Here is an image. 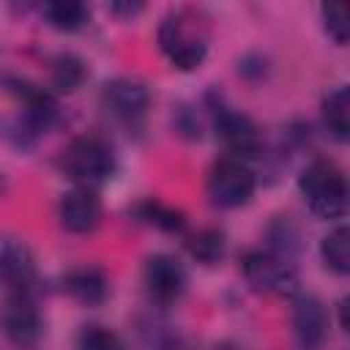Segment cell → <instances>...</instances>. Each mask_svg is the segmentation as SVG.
Here are the masks:
<instances>
[{"label":"cell","mask_w":350,"mask_h":350,"mask_svg":"<svg viewBox=\"0 0 350 350\" xmlns=\"http://www.w3.org/2000/svg\"><path fill=\"white\" fill-rule=\"evenodd\" d=\"M57 164H60L63 175L71 178L77 186L96 191V186L109 180L115 172V150L104 137L82 134V137H74L60 150Z\"/></svg>","instance_id":"cell-3"},{"label":"cell","mask_w":350,"mask_h":350,"mask_svg":"<svg viewBox=\"0 0 350 350\" xmlns=\"http://www.w3.org/2000/svg\"><path fill=\"white\" fill-rule=\"evenodd\" d=\"M77 350H129V347L115 331L104 325H85L77 339Z\"/></svg>","instance_id":"cell-20"},{"label":"cell","mask_w":350,"mask_h":350,"mask_svg":"<svg viewBox=\"0 0 350 350\" xmlns=\"http://www.w3.org/2000/svg\"><path fill=\"white\" fill-rule=\"evenodd\" d=\"M186 249L189 254L202 262V265H216L221 257H224V232L216 230V227H205V230H197L186 238Z\"/></svg>","instance_id":"cell-17"},{"label":"cell","mask_w":350,"mask_h":350,"mask_svg":"<svg viewBox=\"0 0 350 350\" xmlns=\"http://www.w3.org/2000/svg\"><path fill=\"white\" fill-rule=\"evenodd\" d=\"M63 290H66L74 301H79V304H85V306H96V304H101V301L107 298V293H109V279H107V273H104L101 268H96V265H77V268H71V271L63 276Z\"/></svg>","instance_id":"cell-13"},{"label":"cell","mask_w":350,"mask_h":350,"mask_svg":"<svg viewBox=\"0 0 350 350\" xmlns=\"http://www.w3.org/2000/svg\"><path fill=\"white\" fill-rule=\"evenodd\" d=\"M137 213H139L142 221H148V224H153V227H159L164 232H180L183 224H186L180 211H175V208H170V205H164L159 200H145L137 208Z\"/></svg>","instance_id":"cell-19"},{"label":"cell","mask_w":350,"mask_h":350,"mask_svg":"<svg viewBox=\"0 0 350 350\" xmlns=\"http://www.w3.org/2000/svg\"><path fill=\"white\" fill-rule=\"evenodd\" d=\"M257 189V175L241 159L221 156L211 164L205 178V194L216 208H241L252 200Z\"/></svg>","instance_id":"cell-6"},{"label":"cell","mask_w":350,"mask_h":350,"mask_svg":"<svg viewBox=\"0 0 350 350\" xmlns=\"http://www.w3.org/2000/svg\"><path fill=\"white\" fill-rule=\"evenodd\" d=\"M112 14H120V16H134L142 11V3H112L109 5Z\"/></svg>","instance_id":"cell-22"},{"label":"cell","mask_w":350,"mask_h":350,"mask_svg":"<svg viewBox=\"0 0 350 350\" xmlns=\"http://www.w3.org/2000/svg\"><path fill=\"white\" fill-rule=\"evenodd\" d=\"M0 328L11 345L22 350L36 347L44 334V317L36 306V298L25 293H8L5 304L0 306Z\"/></svg>","instance_id":"cell-8"},{"label":"cell","mask_w":350,"mask_h":350,"mask_svg":"<svg viewBox=\"0 0 350 350\" xmlns=\"http://www.w3.org/2000/svg\"><path fill=\"white\" fill-rule=\"evenodd\" d=\"M150 107V90L131 77H115L101 88V109L126 129H139Z\"/></svg>","instance_id":"cell-7"},{"label":"cell","mask_w":350,"mask_h":350,"mask_svg":"<svg viewBox=\"0 0 350 350\" xmlns=\"http://www.w3.org/2000/svg\"><path fill=\"white\" fill-rule=\"evenodd\" d=\"M320 115H323L325 131L334 139L345 142L350 137V90H347V85H336L334 90H328L323 96Z\"/></svg>","instance_id":"cell-14"},{"label":"cell","mask_w":350,"mask_h":350,"mask_svg":"<svg viewBox=\"0 0 350 350\" xmlns=\"http://www.w3.org/2000/svg\"><path fill=\"white\" fill-rule=\"evenodd\" d=\"M298 191L306 208L320 219H342L347 211V178L331 159L309 161L298 175Z\"/></svg>","instance_id":"cell-2"},{"label":"cell","mask_w":350,"mask_h":350,"mask_svg":"<svg viewBox=\"0 0 350 350\" xmlns=\"http://www.w3.org/2000/svg\"><path fill=\"white\" fill-rule=\"evenodd\" d=\"M241 273L246 284L265 295L290 298L298 293V271L293 257L273 249H252L241 257Z\"/></svg>","instance_id":"cell-4"},{"label":"cell","mask_w":350,"mask_h":350,"mask_svg":"<svg viewBox=\"0 0 350 350\" xmlns=\"http://www.w3.org/2000/svg\"><path fill=\"white\" fill-rule=\"evenodd\" d=\"M208 112H211V126H213L216 137L227 148V156L249 164L252 159H257L262 153V131L249 115L227 107L219 98L211 101Z\"/></svg>","instance_id":"cell-5"},{"label":"cell","mask_w":350,"mask_h":350,"mask_svg":"<svg viewBox=\"0 0 350 350\" xmlns=\"http://www.w3.org/2000/svg\"><path fill=\"white\" fill-rule=\"evenodd\" d=\"M320 257H323L325 268H331L339 276H345L350 271V232H347L345 224L334 227L320 241Z\"/></svg>","instance_id":"cell-15"},{"label":"cell","mask_w":350,"mask_h":350,"mask_svg":"<svg viewBox=\"0 0 350 350\" xmlns=\"http://www.w3.org/2000/svg\"><path fill=\"white\" fill-rule=\"evenodd\" d=\"M142 282H145V293H148V298L153 304L172 306L186 293L189 276H186V268H183V262L178 257H172V254H153L145 262Z\"/></svg>","instance_id":"cell-10"},{"label":"cell","mask_w":350,"mask_h":350,"mask_svg":"<svg viewBox=\"0 0 350 350\" xmlns=\"http://www.w3.org/2000/svg\"><path fill=\"white\" fill-rule=\"evenodd\" d=\"M293 334L301 350H320L328 336V312L320 298L298 295L293 304Z\"/></svg>","instance_id":"cell-12"},{"label":"cell","mask_w":350,"mask_h":350,"mask_svg":"<svg viewBox=\"0 0 350 350\" xmlns=\"http://www.w3.org/2000/svg\"><path fill=\"white\" fill-rule=\"evenodd\" d=\"M0 282L8 293L36 295L38 290V265L30 246L16 235H0Z\"/></svg>","instance_id":"cell-9"},{"label":"cell","mask_w":350,"mask_h":350,"mask_svg":"<svg viewBox=\"0 0 350 350\" xmlns=\"http://www.w3.org/2000/svg\"><path fill=\"white\" fill-rule=\"evenodd\" d=\"M57 219H60L63 230H68L74 235H88L101 224V200L96 197L93 189L74 186L66 194H60Z\"/></svg>","instance_id":"cell-11"},{"label":"cell","mask_w":350,"mask_h":350,"mask_svg":"<svg viewBox=\"0 0 350 350\" xmlns=\"http://www.w3.org/2000/svg\"><path fill=\"white\" fill-rule=\"evenodd\" d=\"M213 350H241V347H235V345H216Z\"/></svg>","instance_id":"cell-23"},{"label":"cell","mask_w":350,"mask_h":350,"mask_svg":"<svg viewBox=\"0 0 350 350\" xmlns=\"http://www.w3.org/2000/svg\"><path fill=\"white\" fill-rule=\"evenodd\" d=\"M44 19L55 27V30H66V33H74L79 30L88 19H90V11L85 3H74V0H57V3H46L41 8Z\"/></svg>","instance_id":"cell-16"},{"label":"cell","mask_w":350,"mask_h":350,"mask_svg":"<svg viewBox=\"0 0 350 350\" xmlns=\"http://www.w3.org/2000/svg\"><path fill=\"white\" fill-rule=\"evenodd\" d=\"M320 16H323V27H325L328 38H334V44L345 46L347 44V8L339 3H331V5L320 8Z\"/></svg>","instance_id":"cell-21"},{"label":"cell","mask_w":350,"mask_h":350,"mask_svg":"<svg viewBox=\"0 0 350 350\" xmlns=\"http://www.w3.org/2000/svg\"><path fill=\"white\" fill-rule=\"evenodd\" d=\"M88 71H85V63L77 57V55H57L52 60V88L60 90V93H74L82 82H85Z\"/></svg>","instance_id":"cell-18"},{"label":"cell","mask_w":350,"mask_h":350,"mask_svg":"<svg viewBox=\"0 0 350 350\" xmlns=\"http://www.w3.org/2000/svg\"><path fill=\"white\" fill-rule=\"evenodd\" d=\"M159 49L164 57L180 68V71H194L202 66L211 44V30L205 14L197 8H175L161 16L159 30H156Z\"/></svg>","instance_id":"cell-1"}]
</instances>
